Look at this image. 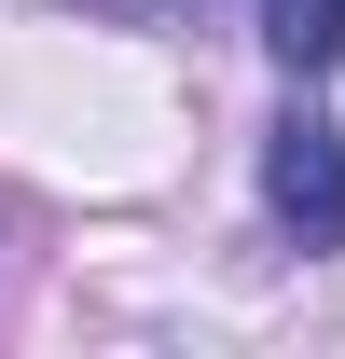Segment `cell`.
I'll return each mask as SVG.
<instances>
[{
  "instance_id": "1",
  "label": "cell",
  "mask_w": 345,
  "mask_h": 359,
  "mask_svg": "<svg viewBox=\"0 0 345 359\" xmlns=\"http://www.w3.org/2000/svg\"><path fill=\"white\" fill-rule=\"evenodd\" d=\"M262 194H276V222H290L304 249H345V138L318 125V111H290V125L262 138Z\"/></svg>"
},
{
  "instance_id": "2",
  "label": "cell",
  "mask_w": 345,
  "mask_h": 359,
  "mask_svg": "<svg viewBox=\"0 0 345 359\" xmlns=\"http://www.w3.org/2000/svg\"><path fill=\"white\" fill-rule=\"evenodd\" d=\"M262 42H276V69H345V0H262Z\"/></svg>"
}]
</instances>
